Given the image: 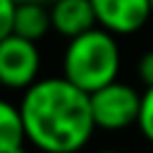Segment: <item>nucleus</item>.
<instances>
[{
    "label": "nucleus",
    "instance_id": "nucleus-11",
    "mask_svg": "<svg viewBox=\"0 0 153 153\" xmlns=\"http://www.w3.org/2000/svg\"><path fill=\"white\" fill-rule=\"evenodd\" d=\"M136 72H139V79L146 84V88L153 86V50H146V53L139 57Z\"/></svg>",
    "mask_w": 153,
    "mask_h": 153
},
{
    "label": "nucleus",
    "instance_id": "nucleus-9",
    "mask_svg": "<svg viewBox=\"0 0 153 153\" xmlns=\"http://www.w3.org/2000/svg\"><path fill=\"white\" fill-rule=\"evenodd\" d=\"M141 136L153 143V86H148L141 93V110H139V122H136Z\"/></svg>",
    "mask_w": 153,
    "mask_h": 153
},
{
    "label": "nucleus",
    "instance_id": "nucleus-7",
    "mask_svg": "<svg viewBox=\"0 0 153 153\" xmlns=\"http://www.w3.org/2000/svg\"><path fill=\"white\" fill-rule=\"evenodd\" d=\"M50 29H53V19H50V10L45 7V2L36 0V2L17 5V12H14V31L12 33L38 43Z\"/></svg>",
    "mask_w": 153,
    "mask_h": 153
},
{
    "label": "nucleus",
    "instance_id": "nucleus-6",
    "mask_svg": "<svg viewBox=\"0 0 153 153\" xmlns=\"http://www.w3.org/2000/svg\"><path fill=\"white\" fill-rule=\"evenodd\" d=\"M50 19L53 31H57L67 41L98 26L91 0H57L55 5H50Z\"/></svg>",
    "mask_w": 153,
    "mask_h": 153
},
{
    "label": "nucleus",
    "instance_id": "nucleus-8",
    "mask_svg": "<svg viewBox=\"0 0 153 153\" xmlns=\"http://www.w3.org/2000/svg\"><path fill=\"white\" fill-rule=\"evenodd\" d=\"M26 141L24 120L19 105L0 98V153H19Z\"/></svg>",
    "mask_w": 153,
    "mask_h": 153
},
{
    "label": "nucleus",
    "instance_id": "nucleus-4",
    "mask_svg": "<svg viewBox=\"0 0 153 153\" xmlns=\"http://www.w3.org/2000/svg\"><path fill=\"white\" fill-rule=\"evenodd\" d=\"M41 50L33 41L10 33L0 41V86L26 91L38 81Z\"/></svg>",
    "mask_w": 153,
    "mask_h": 153
},
{
    "label": "nucleus",
    "instance_id": "nucleus-1",
    "mask_svg": "<svg viewBox=\"0 0 153 153\" xmlns=\"http://www.w3.org/2000/svg\"><path fill=\"white\" fill-rule=\"evenodd\" d=\"M26 141L43 153L81 151L96 127L91 93L65 76H45L29 86L19 100Z\"/></svg>",
    "mask_w": 153,
    "mask_h": 153
},
{
    "label": "nucleus",
    "instance_id": "nucleus-2",
    "mask_svg": "<svg viewBox=\"0 0 153 153\" xmlns=\"http://www.w3.org/2000/svg\"><path fill=\"white\" fill-rule=\"evenodd\" d=\"M122 53L115 33L96 26L72 41L62 53V76L86 93L117 81Z\"/></svg>",
    "mask_w": 153,
    "mask_h": 153
},
{
    "label": "nucleus",
    "instance_id": "nucleus-3",
    "mask_svg": "<svg viewBox=\"0 0 153 153\" xmlns=\"http://www.w3.org/2000/svg\"><path fill=\"white\" fill-rule=\"evenodd\" d=\"M91 110L98 129L122 131L139 122L141 93L124 81H112L91 93Z\"/></svg>",
    "mask_w": 153,
    "mask_h": 153
},
{
    "label": "nucleus",
    "instance_id": "nucleus-5",
    "mask_svg": "<svg viewBox=\"0 0 153 153\" xmlns=\"http://www.w3.org/2000/svg\"><path fill=\"white\" fill-rule=\"evenodd\" d=\"M98 26L115 36H129L153 17L151 0H91Z\"/></svg>",
    "mask_w": 153,
    "mask_h": 153
},
{
    "label": "nucleus",
    "instance_id": "nucleus-14",
    "mask_svg": "<svg viewBox=\"0 0 153 153\" xmlns=\"http://www.w3.org/2000/svg\"><path fill=\"white\" fill-rule=\"evenodd\" d=\"M41 2H45V5H55L57 0H41Z\"/></svg>",
    "mask_w": 153,
    "mask_h": 153
},
{
    "label": "nucleus",
    "instance_id": "nucleus-15",
    "mask_svg": "<svg viewBox=\"0 0 153 153\" xmlns=\"http://www.w3.org/2000/svg\"><path fill=\"white\" fill-rule=\"evenodd\" d=\"M151 10H153V0H151Z\"/></svg>",
    "mask_w": 153,
    "mask_h": 153
},
{
    "label": "nucleus",
    "instance_id": "nucleus-13",
    "mask_svg": "<svg viewBox=\"0 0 153 153\" xmlns=\"http://www.w3.org/2000/svg\"><path fill=\"white\" fill-rule=\"evenodd\" d=\"M14 5H24V2H36V0H12Z\"/></svg>",
    "mask_w": 153,
    "mask_h": 153
},
{
    "label": "nucleus",
    "instance_id": "nucleus-10",
    "mask_svg": "<svg viewBox=\"0 0 153 153\" xmlns=\"http://www.w3.org/2000/svg\"><path fill=\"white\" fill-rule=\"evenodd\" d=\"M14 12L17 5L12 0H0V41L14 31Z\"/></svg>",
    "mask_w": 153,
    "mask_h": 153
},
{
    "label": "nucleus",
    "instance_id": "nucleus-16",
    "mask_svg": "<svg viewBox=\"0 0 153 153\" xmlns=\"http://www.w3.org/2000/svg\"><path fill=\"white\" fill-rule=\"evenodd\" d=\"M19 153H24V151H19Z\"/></svg>",
    "mask_w": 153,
    "mask_h": 153
},
{
    "label": "nucleus",
    "instance_id": "nucleus-12",
    "mask_svg": "<svg viewBox=\"0 0 153 153\" xmlns=\"http://www.w3.org/2000/svg\"><path fill=\"white\" fill-rule=\"evenodd\" d=\"M96 153H122V151H115V148H103V151H96Z\"/></svg>",
    "mask_w": 153,
    "mask_h": 153
}]
</instances>
